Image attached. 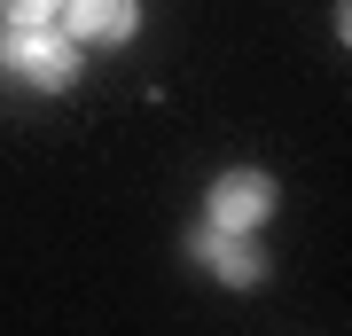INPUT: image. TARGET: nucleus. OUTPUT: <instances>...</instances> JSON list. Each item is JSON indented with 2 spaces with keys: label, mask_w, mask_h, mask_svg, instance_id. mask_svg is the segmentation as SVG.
Instances as JSON below:
<instances>
[{
  "label": "nucleus",
  "mask_w": 352,
  "mask_h": 336,
  "mask_svg": "<svg viewBox=\"0 0 352 336\" xmlns=\"http://www.w3.org/2000/svg\"><path fill=\"white\" fill-rule=\"evenodd\" d=\"M16 24H47V16H63V0H8Z\"/></svg>",
  "instance_id": "nucleus-5"
},
{
  "label": "nucleus",
  "mask_w": 352,
  "mask_h": 336,
  "mask_svg": "<svg viewBox=\"0 0 352 336\" xmlns=\"http://www.w3.org/2000/svg\"><path fill=\"white\" fill-rule=\"evenodd\" d=\"M63 16H71V39H94V47H126L141 32L133 0H63Z\"/></svg>",
  "instance_id": "nucleus-4"
},
{
  "label": "nucleus",
  "mask_w": 352,
  "mask_h": 336,
  "mask_svg": "<svg viewBox=\"0 0 352 336\" xmlns=\"http://www.w3.org/2000/svg\"><path fill=\"white\" fill-rule=\"evenodd\" d=\"M212 227H227V235H258L266 219H274V180L266 172H219L212 180V212H204Z\"/></svg>",
  "instance_id": "nucleus-2"
},
{
  "label": "nucleus",
  "mask_w": 352,
  "mask_h": 336,
  "mask_svg": "<svg viewBox=\"0 0 352 336\" xmlns=\"http://www.w3.org/2000/svg\"><path fill=\"white\" fill-rule=\"evenodd\" d=\"M0 8H8V0H0Z\"/></svg>",
  "instance_id": "nucleus-6"
},
{
  "label": "nucleus",
  "mask_w": 352,
  "mask_h": 336,
  "mask_svg": "<svg viewBox=\"0 0 352 336\" xmlns=\"http://www.w3.org/2000/svg\"><path fill=\"white\" fill-rule=\"evenodd\" d=\"M188 258H204L219 282H235V289L266 282V258L251 250V235H227V227H212V219H204V235H188Z\"/></svg>",
  "instance_id": "nucleus-3"
},
{
  "label": "nucleus",
  "mask_w": 352,
  "mask_h": 336,
  "mask_svg": "<svg viewBox=\"0 0 352 336\" xmlns=\"http://www.w3.org/2000/svg\"><path fill=\"white\" fill-rule=\"evenodd\" d=\"M0 63L24 71L32 87L63 94L71 78H78V39H71V32H47V24H16V16H8V32H0Z\"/></svg>",
  "instance_id": "nucleus-1"
}]
</instances>
